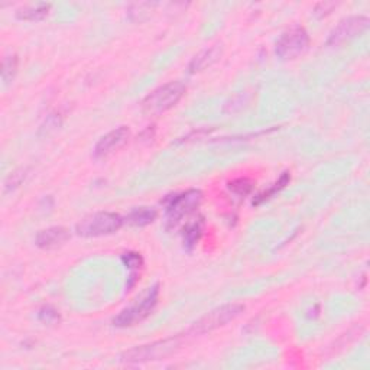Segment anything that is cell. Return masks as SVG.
Segmentation results:
<instances>
[{
	"mask_svg": "<svg viewBox=\"0 0 370 370\" xmlns=\"http://www.w3.org/2000/svg\"><path fill=\"white\" fill-rule=\"evenodd\" d=\"M185 84L183 82H169L155 89L142 102V111L148 116L163 115L178 103L185 94Z\"/></svg>",
	"mask_w": 370,
	"mask_h": 370,
	"instance_id": "obj_1",
	"label": "cell"
},
{
	"mask_svg": "<svg viewBox=\"0 0 370 370\" xmlns=\"http://www.w3.org/2000/svg\"><path fill=\"white\" fill-rule=\"evenodd\" d=\"M183 344V337L176 335L171 339L159 340L151 344L138 346L132 350H127L122 355L123 363H147V362H156L160 359H165L178 350Z\"/></svg>",
	"mask_w": 370,
	"mask_h": 370,
	"instance_id": "obj_2",
	"label": "cell"
},
{
	"mask_svg": "<svg viewBox=\"0 0 370 370\" xmlns=\"http://www.w3.org/2000/svg\"><path fill=\"white\" fill-rule=\"evenodd\" d=\"M122 226L123 219L119 214L99 212L80 220L75 226V233L82 237H100L119 232Z\"/></svg>",
	"mask_w": 370,
	"mask_h": 370,
	"instance_id": "obj_3",
	"label": "cell"
},
{
	"mask_svg": "<svg viewBox=\"0 0 370 370\" xmlns=\"http://www.w3.org/2000/svg\"><path fill=\"white\" fill-rule=\"evenodd\" d=\"M159 298V285H154L148 288L129 308L120 311L118 317H115L113 324L116 327H131L135 326L147 317L151 315Z\"/></svg>",
	"mask_w": 370,
	"mask_h": 370,
	"instance_id": "obj_4",
	"label": "cell"
},
{
	"mask_svg": "<svg viewBox=\"0 0 370 370\" xmlns=\"http://www.w3.org/2000/svg\"><path fill=\"white\" fill-rule=\"evenodd\" d=\"M245 311V305L242 304H226L221 305L219 308H214L204 317H201L197 323L192 324V327L188 330V334L191 335H201L205 333L214 331L220 327H224L229 324L230 321L236 320L240 314Z\"/></svg>",
	"mask_w": 370,
	"mask_h": 370,
	"instance_id": "obj_5",
	"label": "cell"
},
{
	"mask_svg": "<svg viewBox=\"0 0 370 370\" xmlns=\"http://www.w3.org/2000/svg\"><path fill=\"white\" fill-rule=\"evenodd\" d=\"M308 46V32L302 26H293L285 30L278 39L275 53L282 61H293L307 51Z\"/></svg>",
	"mask_w": 370,
	"mask_h": 370,
	"instance_id": "obj_6",
	"label": "cell"
},
{
	"mask_svg": "<svg viewBox=\"0 0 370 370\" xmlns=\"http://www.w3.org/2000/svg\"><path fill=\"white\" fill-rule=\"evenodd\" d=\"M203 201V194L198 189H189L183 192V194H176L169 197L167 203V221L168 226H175L178 224L185 216L196 212Z\"/></svg>",
	"mask_w": 370,
	"mask_h": 370,
	"instance_id": "obj_7",
	"label": "cell"
},
{
	"mask_svg": "<svg viewBox=\"0 0 370 370\" xmlns=\"http://www.w3.org/2000/svg\"><path fill=\"white\" fill-rule=\"evenodd\" d=\"M369 26V19L366 16H350V18L343 19L339 25H337L329 37L327 45L330 46H339L343 45L358 35L363 34V32Z\"/></svg>",
	"mask_w": 370,
	"mask_h": 370,
	"instance_id": "obj_8",
	"label": "cell"
},
{
	"mask_svg": "<svg viewBox=\"0 0 370 370\" xmlns=\"http://www.w3.org/2000/svg\"><path fill=\"white\" fill-rule=\"evenodd\" d=\"M131 139V131L126 126H120L115 131L109 132L100 140L95 143L94 148V156L98 159H104L110 155H113L118 152L120 148H123L124 145Z\"/></svg>",
	"mask_w": 370,
	"mask_h": 370,
	"instance_id": "obj_9",
	"label": "cell"
},
{
	"mask_svg": "<svg viewBox=\"0 0 370 370\" xmlns=\"http://www.w3.org/2000/svg\"><path fill=\"white\" fill-rule=\"evenodd\" d=\"M70 237L71 234L68 229L55 226V228L41 230L35 237V243L38 248L44 250H54V249L61 248Z\"/></svg>",
	"mask_w": 370,
	"mask_h": 370,
	"instance_id": "obj_10",
	"label": "cell"
},
{
	"mask_svg": "<svg viewBox=\"0 0 370 370\" xmlns=\"http://www.w3.org/2000/svg\"><path fill=\"white\" fill-rule=\"evenodd\" d=\"M223 55V48L221 45H214L212 48H208V50L201 51L198 55H196L192 58V61L189 62V67L188 71L191 74H197L204 71L205 68L212 67L214 62H217Z\"/></svg>",
	"mask_w": 370,
	"mask_h": 370,
	"instance_id": "obj_11",
	"label": "cell"
},
{
	"mask_svg": "<svg viewBox=\"0 0 370 370\" xmlns=\"http://www.w3.org/2000/svg\"><path fill=\"white\" fill-rule=\"evenodd\" d=\"M51 5L50 3H38L25 6L16 12V18L19 21H28V22H37L46 18V15L50 13Z\"/></svg>",
	"mask_w": 370,
	"mask_h": 370,
	"instance_id": "obj_12",
	"label": "cell"
},
{
	"mask_svg": "<svg viewBox=\"0 0 370 370\" xmlns=\"http://www.w3.org/2000/svg\"><path fill=\"white\" fill-rule=\"evenodd\" d=\"M156 210L149 207H140L133 210L131 214L126 217V221L131 224V226H136V228H143V226H148L151 224L155 219H156Z\"/></svg>",
	"mask_w": 370,
	"mask_h": 370,
	"instance_id": "obj_13",
	"label": "cell"
},
{
	"mask_svg": "<svg viewBox=\"0 0 370 370\" xmlns=\"http://www.w3.org/2000/svg\"><path fill=\"white\" fill-rule=\"evenodd\" d=\"M203 226H204L203 219L191 221L185 226L184 233H183V239H184V246L188 250H192L194 249V246L198 243V240L203 234Z\"/></svg>",
	"mask_w": 370,
	"mask_h": 370,
	"instance_id": "obj_14",
	"label": "cell"
},
{
	"mask_svg": "<svg viewBox=\"0 0 370 370\" xmlns=\"http://www.w3.org/2000/svg\"><path fill=\"white\" fill-rule=\"evenodd\" d=\"M289 181H291V175H289V172H284L281 178H279L275 184H273L269 189L261 192L259 196H256V197H255V200H253V205H259V204L268 201L269 198H272L273 196L277 194V192H279L282 188H285V185H286Z\"/></svg>",
	"mask_w": 370,
	"mask_h": 370,
	"instance_id": "obj_15",
	"label": "cell"
},
{
	"mask_svg": "<svg viewBox=\"0 0 370 370\" xmlns=\"http://www.w3.org/2000/svg\"><path fill=\"white\" fill-rule=\"evenodd\" d=\"M16 71H18V57L15 54L6 55L2 62V80L5 84L12 82L13 77L16 75Z\"/></svg>",
	"mask_w": 370,
	"mask_h": 370,
	"instance_id": "obj_16",
	"label": "cell"
},
{
	"mask_svg": "<svg viewBox=\"0 0 370 370\" xmlns=\"http://www.w3.org/2000/svg\"><path fill=\"white\" fill-rule=\"evenodd\" d=\"M229 189L240 197H245L252 192L253 183L248 178H237V180L229 183Z\"/></svg>",
	"mask_w": 370,
	"mask_h": 370,
	"instance_id": "obj_17",
	"label": "cell"
},
{
	"mask_svg": "<svg viewBox=\"0 0 370 370\" xmlns=\"http://www.w3.org/2000/svg\"><path fill=\"white\" fill-rule=\"evenodd\" d=\"M122 262L129 269H139L143 265V257L139 253L129 252L122 256Z\"/></svg>",
	"mask_w": 370,
	"mask_h": 370,
	"instance_id": "obj_18",
	"label": "cell"
},
{
	"mask_svg": "<svg viewBox=\"0 0 370 370\" xmlns=\"http://www.w3.org/2000/svg\"><path fill=\"white\" fill-rule=\"evenodd\" d=\"M24 178H25V172L24 171H16V172H13L9 176V178L6 180V183H5V189L6 191H13L16 187L21 185V183L24 181Z\"/></svg>",
	"mask_w": 370,
	"mask_h": 370,
	"instance_id": "obj_19",
	"label": "cell"
},
{
	"mask_svg": "<svg viewBox=\"0 0 370 370\" xmlns=\"http://www.w3.org/2000/svg\"><path fill=\"white\" fill-rule=\"evenodd\" d=\"M59 315L53 307H44L39 311V320L42 321V323H54V321H57Z\"/></svg>",
	"mask_w": 370,
	"mask_h": 370,
	"instance_id": "obj_20",
	"label": "cell"
}]
</instances>
